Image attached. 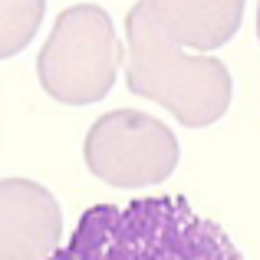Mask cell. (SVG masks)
<instances>
[{
	"label": "cell",
	"mask_w": 260,
	"mask_h": 260,
	"mask_svg": "<svg viewBox=\"0 0 260 260\" xmlns=\"http://www.w3.org/2000/svg\"><path fill=\"white\" fill-rule=\"evenodd\" d=\"M83 155L99 181L132 191L158 184L175 172L178 139L155 115L139 109H115L92 122Z\"/></svg>",
	"instance_id": "cell-4"
},
{
	"label": "cell",
	"mask_w": 260,
	"mask_h": 260,
	"mask_svg": "<svg viewBox=\"0 0 260 260\" xmlns=\"http://www.w3.org/2000/svg\"><path fill=\"white\" fill-rule=\"evenodd\" d=\"M125 83L135 95L165 106L188 128L214 125L231 106L228 66L217 56L172 43L148 4H135L125 20Z\"/></svg>",
	"instance_id": "cell-2"
},
{
	"label": "cell",
	"mask_w": 260,
	"mask_h": 260,
	"mask_svg": "<svg viewBox=\"0 0 260 260\" xmlns=\"http://www.w3.org/2000/svg\"><path fill=\"white\" fill-rule=\"evenodd\" d=\"M63 237V211L30 178L0 181V260H46Z\"/></svg>",
	"instance_id": "cell-5"
},
{
	"label": "cell",
	"mask_w": 260,
	"mask_h": 260,
	"mask_svg": "<svg viewBox=\"0 0 260 260\" xmlns=\"http://www.w3.org/2000/svg\"><path fill=\"white\" fill-rule=\"evenodd\" d=\"M122 66L115 23L95 4H76L59 13L50 40L37 56L40 86L63 106H89L109 95Z\"/></svg>",
	"instance_id": "cell-3"
},
{
	"label": "cell",
	"mask_w": 260,
	"mask_h": 260,
	"mask_svg": "<svg viewBox=\"0 0 260 260\" xmlns=\"http://www.w3.org/2000/svg\"><path fill=\"white\" fill-rule=\"evenodd\" d=\"M43 13H46V4H40V0L0 4V59L30 46V40L37 37L40 23H43Z\"/></svg>",
	"instance_id": "cell-7"
},
{
	"label": "cell",
	"mask_w": 260,
	"mask_h": 260,
	"mask_svg": "<svg viewBox=\"0 0 260 260\" xmlns=\"http://www.w3.org/2000/svg\"><path fill=\"white\" fill-rule=\"evenodd\" d=\"M257 37H260V7H257Z\"/></svg>",
	"instance_id": "cell-8"
},
{
	"label": "cell",
	"mask_w": 260,
	"mask_h": 260,
	"mask_svg": "<svg viewBox=\"0 0 260 260\" xmlns=\"http://www.w3.org/2000/svg\"><path fill=\"white\" fill-rule=\"evenodd\" d=\"M152 17L165 37L181 50L208 53L224 46L244 20V4H161L155 0Z\"/></svg>",
	"instance_id": "cell-6"
},
{
	"label": "cell",
	"mask_w": 260,
	"mask_h": 260,
	"mask_svg": "<svg viewBox=\"0 0 260 260\" xmlns=\"http://www.w3.org/2000/svg\"><path fill=\"white\" fill-rule=\"evenodd\" d=\"M46 260H244L221 224L181 194H152L128 204H92L70 244Z\"/></svg>",
	"instance_id": "cell-1"
}]
</instances>
